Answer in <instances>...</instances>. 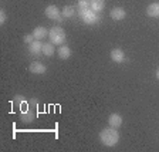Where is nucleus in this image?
<instances>
[{
    "mask_svg": "<svg viewBox=\"0 0 159 152\" xmlns=\"http://www.w3.org/2000/svg\"><path fill=\"white\" fill-rule=\"evenodd\" d=\"M99 141L101 144H104L105 146H114L118 144L119 141V134L116 131V128L114 127H109V128H105L99 132Z\"/></svg>",
    "mask_w": 159,
    "mask_h": 152,
    "instance_id": "1",
    "label": "nucleus"
},
{
    "mask_svg": "<svg viewBox=\"0 0 159 152\" xmlns=\"http://www.w3.org/2000/svg\"><path fill=\"white\" fill-rule=\"evenodd\" d=\"M48 37H50V41L53 44L61 46V44H64V41H66V31L58 26L51 27V29L48 30Z\"/></svg>",
    "mask_w": 159,
    "mask_h": 152,
    "instance_id": "2",
    "label": "nucleus"
},
{
    "mask_svg": "<svg viewBox=\"0 0 159 152\" xmlns=\"http://www.w3.org/2000/svg\"><path fill=\"white\" fill-rule=\"evenodd\" d=\"M78 13H80V16H81V19H83L85 23H88V24H93V23L99 21V17H98V14H97V12H94L91 7L80 9Z\"/></svg>",
    "mask_w": 159,
    "mask_h": 152,
    "instance_id": "3",
    "label": "nucleus"
},
{
    "mask_svg": "<svg viewBox=\"0 0 159 152\" xmlns=\"http://www.w3.org/2000/svg\"><path fill=\"white\" fill-rule=\"evenodd\" d=\"M37 99H31L30 101V107H29V109H27L26 113H23L21 114V121L23 122H33L34 121V118H36V109H34V107H37Z\"/></svg>",
    "mask_w": 159,
    "mask_h": 152,
    "instance_id": "4",
    "label": "nucleus"
},
{
    "mask_svg": "<svg viewBox=\"0 0 159 152\" xmlns=\"http://www.w3.org/2000/svg\"><path fill=\"white\" fill-rule=\"evenodd\" d=\"M46 16L51 20H58V21L63 20V14H61V12H60L58 7L54 6V4H50V6L46 7Z\"/></svg>",
    "mask_w": 159,
    "mask_h": 152,
    "instance_id": "5",
    "label": "nucleus"
},
{
    "mask_svg": "<svg viewBox=\"0 0 159 152\" xmlns=\"http://www.w3.org/2000/svg\"><path fill=\"white\" fill-rule=\"evenodd\" d=\"M29 70H30V73H33V74H44L47 71V67L43 63H40V61H34V63L30 64Z\"/></svg>",
    "mask_w": 159,
    "mask_h": 152,
    "instance_id": "6",
    "label": "nucleus"
},
{
    "mask_svg": "<svg viewBox=\"0 0 159 152\" xmlns=\"http://www.w3.org/2000/svg\"><path fill=\"white\" fill-rule=\"evenodd\" d=\"M109 16L112 20H124L126 16V12L122 7H114L111 12H109Z\"/></svg>",
    "mask_w": 159,
    "mask_h": 152,
    "instance_id": "7",
    "label": "nucleus"
},
{
    "mask_svg": "<svg viewBox=\"0 0 159 152\" xmlns=\"http://www.w3.org/2000/svg\"><path fill=\"white\" fill-rule=\"evenodd\" d=\"M111 60H112L114 63H122V61H125V53H124V50L114 48L112 51H111Z\"/></svg>",
    "mask_w": 159,
    "mask_h": 152,
    "instance_id": "8",
    "label": "nucleus"
},
{
    "mask_svg": "<svg viewBox=\"0 0 159 152\" xmlns=\"http://www.w3.org/2000/svg\"><path fill=\"white\" fill-rule=\"evenodd\" d=\"M108 124L114 128H119V127L122 125V117L119 115V114H111L108 118Z\"/></svg>",
    "mask_w": 159,
    "mask_h": 152,
    "instance_id": "9",
    "label": "nucleus"
},
{
    "mask_svg": "<svg viewBox=\"0 0 159 152\" xmlns=\"http://www.w3.org/2000/svg\"><path fill=\"white\" fill-rule=\"evenodd\" d=\"M71 56H73V51H71L70 47H67V46H60L58 47V57L61 60H68Z\"/></svg>",
    "mask_w": 159,
    "mask_h": 152,
    "instance_id": "10",
    "label": "nucleus"
},
{
    "mask_svg": "<svg viewBox=\"0 0 159 152\" xmlns=\"http://www.w3.org/2000/svg\"><path fill=\"white\" fill-rule=\"evenodd\" d=\"M33 36L36 37V40H43L44 37L48 36V31H47L46 27L39 26V27H36V29L33 30Z\"/></svg>",
    "mask_w": 159,
    "mask_h": 152,
    "instance_id": "11",
    "label": "nucleus"
},
{
    "mask_svg": "<svg viewBox=\"0 0 159 152\" xmlns=\"http://www.w3.org/2000/svg\"><path fill=\"white\" fill-rule=\"evenodd\" d=\"M29 50L31 54H40L41 51H43V43H40V40H34L33 43L29 46Z\"/></svg>",
    "mask_w": 159,
    "mask_h": 152,
    "instance_id": "12",
    "label": "nucleus"
},
{
    "mask_svg": "<svg viewBox=\"0 0 159 152\" xmlns=\"http://www.w3.org/2000/svg\"><path fill=\"white\" fill-rule=\"evenodd\" d=\"M146 13L149 17H159V3L149 4L148 9H146Z\"/></svg>",
    "mask_w": 159,
    "mask_h": 152,
    "instance_id": "13",
    "label": "nucleus"
},
{
    "mask_svg": "<svg viewBox=\"0 0 159 152\" xmlns=\"http://www.w3.org/2000/svg\"><path fill=\"white\" fill-rule=\"evenodd\" d=\"M89 7L94 10V12H101V10L105 7V2L104 0H91V4H89Z\"/></svg>",
    "mask_w": 159,
    "mask_h": 152,
    "instance_id": "14",
    "label": "nucleus"
},
{
    "mask_svg": "<svg viewBox=\"0 0 159 152\" xmlns=\"http://www.w3.org/2000/svg\"><path fill=\"white\" fill-rule=\"evenodd\" d=\"M54 51H56V48H54V44L53 43H44L43 44V51H41V53H43L44 56H47V57L53 56Z\"/></svg>",
    "mask_w": 159,
    "mask_h": 152,
    "instance_id": "15",
    "label": "nucleus"
},
{
    "mask_svg": "<svg viewBox=\"0 0 159 152\" xmlns=\"http://www.w3.org/2000/svg\"><path fill=\"white\" fill-rule=\"evenodd\" d=\"M74 7L73 6H66L63 10H61V14H63V17H71V16H74Z\"/></svg>",
    "mask_w": 159,
    "mask_h": 152,
    "instance_id": "16",
    "label": "nucleus"
},
{
    "mask_svg": "<svg viewBox=\"0 0 159 152\" xmlns=\"http://www.w3.org/2000/svg\"><path fill=\"white\" fill-rule=\"evenodd\" d=\"M91 4V0H78V7L80 9H87Z\"/></svg>",
    "mask_w": 159,
    "mask_h": 152,
    "instance_id": "17",
    "label": "nucleus"
},
{
    "mask_svg": "<svg viewBox=\"0 0 159 152\" xmlns=\"http://www.w3.org/2000/svg\"><path fill=\"white\" fill-rule=\"evenodd\" d=\"M34 40H36V37L33 36V33H31V34H26V36H24V43H27V44H31Z\"/></svg>",
    "mask_w": 159,
    "mask_h": 152,
    "instance_id": "18",
    "label": "nucleus"
},
{
    "mask_svg": "<svg viewBox=\"0 0 159 152\" xmlns=\"http://www.w3.org/2000/svg\"><path fill=\"white\" fill-rule=\"evenodd\" d=\"M13 103L16 104V105H21V103H24V97L23 95H16L13 98Z\"/></svg>",
    "mask_w": 159,
    "mask_h": 152,
    "instance_id": "19",
    "label": "nucleus"
},
{
    "mask_svg": "<svg viewBox=\"0 0 159 152\" xmlns=\"http://www.w3.org/2000/svg\"><path fill=\"white\" fill-rule=\"evenodd\" d=\"M0 23L2 24L6 23V12L4 10H0Z\"/></svg>",
    "mask_w": 159,
    "mask_h": 152,
    "instance_id": "20",
    "label": "nucleus"
},
{
    "mask_svg": "<svg viewBox=\"0 0 159 152\" xmlns=\"http://www.w3.org/2000/svg\"><path fill=\"white\" fill-rule=\"evenodd\" d=\"M156 78H158V80H159V68H158V70H156Z\"/></svg>",
    "mask_w": 159,
    "mask_h": 152,
    "instance_id": "21",
    "label": "nucleus"
}]
</instances>
